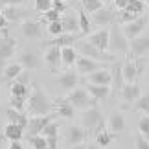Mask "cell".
Here are the masks:
<instances>
[{
  "label": "cell",
  "mask_w": 149,
  "mask_h": 149,
  "mask_svg": "<svg viewBox=\"0 0 149 149\" xmlns=\"http://www.w3.org/2000/svg\"><path fill=\"white\" fill-rule=\"evenodd\" d=\"M26 107H28V114H31V116H46V114H52V111H54V101L46 96L42 87L35 85L30 96H28Z\"/></svg>",
  "instance_id": "6da1fadb"
},
{
  "label": "cell",
  "mask_w": 149,
  "mask_h": 149,
  "mask_svg": "<svg viewBox=\"0 0 149 149\" xmlns=\"http://www.w3.org/2000/svg\"><path fill=\"white\" fill-rule=\"evenodd\" d=\"M81 125L87 129V133L90 131L92 134L100 133L101 129H105V118H103V112L98 109V105L90 107V109H85V111H83Z\"/></svg>",
  "instance_id": "7a4b0ae2"
},
{
  "label": "cell",
  "mask_w": 149,
  "mask_h": 149,
  "mask_svg": "<svg viewBox=\"0 0 149 149\" xmlns=\"http://www.w3.org/2000/svg\"><path fill=\"white\" fill-rule=\"evenodd\" d=\"M109 50L111 54H129V39L123 35V30L118 22H112V28L109 30Z\"/></svg>",
  "instance_id": "3957f363"
},
{
  "label": "cell",
  "mask_w": 149,
  "mask_h": 149,
  "mask_svg": "<svg viewBox=\"0 0 149 149\" xmlns=\"http://www.w3.org/2000/svg\"><path fill=\"white\" fill-rule=\"evenodd\" d=\"M79 55H85V57H90L94 61H100V63H114L116 55L114 54H109V52H101L100 48H96L94 44H90L88 41H77L76 46Z\"/></svg>",
  "instance_id": "277c9868"
},
{
  "label": "cell",
  "mask_w": 149,
  "mask_h": 149,
  "mask_svg": "<svg viewBox=\"0 0 149 149\" xmlns=\"http://www.w3.org/2000/svg\"><path fill=\"white\" fill-rule=\"evenodd\" d=\"M66 100L74 105V109H79V111H85V109H90V107L98 105V100L92 98L87 88H72L70 92H68Z\"/></svg>",
  "instance_id": "5b68a950"
},
{
  "label": "cell",
  "mask_w": 149,
  "mask_h": 149,
  "mask_svg": "<svg viewBox=\"0 0 149 149\" xmlns=\"http://www.w3.org/2000/svg\"><path fill=\"white\" fill-rule=\"evenodd\" d=\"M0 31H2V37H0V72H2L6 63H8L11 57H13V54H15L17 41L13 37H9L8 28H4V30H0Z\"/></svg>",
  "instance_id": "8992f818"
},
{
  "label": "cell",
  "mask_w": 149,
  "mask_h": 149,
  "mask_svg": "<svg viewBox=\"0 0 149 149\" xmlns=\"http://www.w3.org/2000/svg\"><path fill=\"white\" fill-rule=\"evenodd\" d=\"M74 66H76L77 74H83V76H88V74L103 68L100 61H94V59H90V57H85V55H79V54H77V59L74 63Z\"/></svg>",
  "instance_id": "52a82bcc"
},
{
  "label": "cell",
  "mask_w": 149,
  "mask_h": 149,
  "mask_svg": "<svg viewBox=\"0 0 149 149\" xmlns=\"http://www.w3.org/2000/svg\"><path fill=\"white\" fill-rule=\"evenodd\" d=\"M87 129L83 127V125H70V127L66 129V134H65V142L66 146H76V144H83L85 140H87Z\"/></svg>",
  "instance_id": "ba28073f"
},
{
  "label": "cell",
  "mask_w": 149,
  "mask_h": 149,
  "mask_svg": "<svg viewBox=\"0 0 149 149\" xmlns=\"http://www.w3.org/2000/svg\"><path fill=\"white\" fill-rule=\"evenodd\" d=\"M149 52V35H138L131 39L129 42V54L133 57H144Z\"/></svg>",
  "instance_id": "9c48e42d"
},
{
  "label": "cell",
  "mask_w": 149,
  "mask_h": 149,
  "mask_svg": "<svg viewBox=\"0 0 149 149\" xmlns=\"http://www.w3.org/2000/svg\"><path fill=\"white\" fill-rule=\"evenodd\" d=\"M146 26H147V19H146V17H138V19H134V20L127 22V24H123V35L131 41V39L142 35V31L146 30Z\"/></svg>",
  "instance_id": "30bf717a"
},
{
  "label": "cell",
  "mask_w": 149,
  "mask_h": 149,
  "mask_svg": "<svg viewBox=\"0 0 149 149\" xmlns=\"http://www.w3.org/2000/svg\"><path fill=\"white\" fill-rule=\"evenodd\" d=\"M52 114H46V116H31L28 118V125H26V131H28V136H33V134H41L42 129L46 127V123L52 122Z\"/></svg>",
  "instance_id": "8fae6325"
},
{
  "label": "cell",
  "mask_w": 149,
  "mask_h": 149,
  "mask_svg": "<svg viewBox=\"0 0 149 149\" xmlns=\"http://www.w3.org/2000/svg\"><path fill=\"white\" fill-rule=\"evenodd\" d=\"M20 33L26 39H41L42 37V26H41L39 20L28 19V20H24L20 24Z\"/></svg>",
  "instance_id": "7c38bea8"
},
{
  "label": "cell",
  "mask_w": 149,
  "mask_h": 149,
  "mask_svg": "<svg viewBox=\"0 0 149 149\" xmlns=\"http://www.w3.org/2000/svg\"><path fill=\"white\" fill-rule=\"evenodd\" d=\"M92 22L96 26H109L112 22H116V11L111 8H100L98 11L92 13Z\"/></svg>",
  "instance_id": "4fadbf2b"
},
{
  "label": "cell",
  "mask_w": 149,
  "mask_h": 149,
  "mask_svg": "<svg viewBox=\"0 0 149 149\" xmlns=\"http://www.w3.org/2000/svg\"><path fill=\"white\" fill-rule=\"evenodd\" d=\"M79 41V35L77 33H61V35L54 37L52 41H46L44 44L46 46H59V48H65V46H74Z\"/></svg>",
  "instance_id": "5bb4252c"
},
{
  "label": "cell",
  "mask_w": 149,
  "mask_h": 149,
  "mask_svg": "<svg viewBox=\"0 0 149 149\" xmlns=\"http://www.w3.org/2000/svg\"><path fill=\"white\" fill-rule=\"evenodd\" d=\"M120 96L125 103H134L140 98V87L138 83H123V87L120 88Z\"/></svg>",
  "instance_id": "9a60e30c"
},
{
  "label": "cell",
  "mask_w": 149,
  "mask_h": 149,
  "mask_svg": "<svg viewBox=\"0 0 149 149\" xmlns=\"http://www.w3.org/2000/svg\"><path fill=\"white\" fill-rule=\"evenodd\" d=\"M20 65H22L24 70H37V68H41L42 61H41V57H39L37 52H22Z\"/></svg>",
  "instance_id": "2e32d148"
},
{
  "label": "cell",
  "mask_w": 149,
  "mask_h": 149,
  "mask_svg": "<svg viewBox=\"0 0 149 149\" xmlns=\"http://www.w3.org/2000/svg\"><path fill=\"white\" fill-rule=\"evenodd\" d=\"M54 109H55V114H57V116L66 118V120H72L74 114H76V109H74V105H72V103L68 101L66 98L57 100V101L54 103Z\"/></svg>",
  "instance_id": "e0dca14e"
},
{
  "label": "cell",
  "mask_w": 149,
  "mask_h": 149,
  "mask_svg": "<svg viewBox=\"0 0 149 149\" xmlns=\"http://www.w3.org/2000/svg\"><path fill=\"white\" fill-rule=\"evenodd\" d=\"M57 83H59V87H61L63 90L70 92L72 88H76V87H77V83H79V76H77V72H70V70H66V72H63L61 76H59Z\"/></svg>",
  "instance_id": "ac0fdd59"
},
{
  "label": "cell",
  "mask_w": 149,
  "mask_h": 149,
  "mask_svg": "<svg viewBox=\"0 0 149 149\" xmlns=\"http://www.w3.org/2000/svg\"><path fill=\"white\" fill-rule=\"evenodd\" d=\"M87 79H88V83H94V85H107V87H111V83H112V74H111V70H107V68H100V70L88 74Z\"/></svg>",
  "instance_id": "d6986e66"
},
{
  "label": "cell",
  "mask_w": 149,
  "mask_h": 149,
  "mask_svg": "<svg viewBox=\"0 0 149 149\" xmlns=\"http://www.w3.org/2000/svg\"><path fill=\"white\" fill-rule=\"evenodd\" d=\"M44 63L50 66L52 72H55L61 65V48L59 46H48L44 54Z\"/></svg>",
  "instance_id": "ffe728a7"
},
{
  "label": "cell",
  "mask_w": 149,
  "mask_h": 149,
  "mask_svg": "<svg viewBox=\"0 0 149 149\" xmlns=\"http://www.w3.org/2000/svg\"><path fill=\"white\" fill-rule=\"evenodd\" d=\"M88 42L94 44L96 48H100L101 52L109 50V30H100L96 33H88Z\"/></svg>",
  "instance_id": "44dd1931"
},
{
  "label": "cell",
  "mask_w": 149,
  "mask_h": 149,
  "mask_svg": "<svg viewBox=\"0 0 149 149\" xmlns=\"http://www.w3.org/2000/svg\"><path fill=\"white\" fill-rule=\"evenodd\" d=\"M2 15L8 19V22H19L20 19H24V17H28L30 13H28L26 9L19 8V6H4L2 9Z\"/></svg>",
  "instance_id": "7402d4cb"
},
{
  "label": "cell",
  "mask_w": 149,
  "mask_h": 149,
  "mask_svg": "<svg viewBox=\"0 0 149 149\" xmlns=\"http://www.w3.org/2000/svg\"><path fill=\"white\" fill-rule=\"evenodd\" d=\"M87 90L88 94L96 98L98 101L101 100H107L109 94H111V87H107V85H94V83H87Z\"/></svg>",
  "instance_id": "603a6c76"
},
{
  "label": "cell",
  "mask_w": 149,
  "mask_h": 149,
  "mask_svg": "<svg viewBox=\"0 0 149 149\" xmlns=\"http://www.w3.org/2000/svg\"><path fill=\"white\" fill-rule=\"evenodd\" d=\"M125 127H127V125H125V118L120 112H112L111 118H109V131L114 133V134H118V133H123Z\"/></svg>",
  "instance_id": "cb8c5ba5"
},
{
  "label": "cell",
  "mask_w": 149,
  "mask_h": 149,
  "mask_svg": "<svg viewBox=\"0 0 149 149\" xmlns=\"http://www.w3.org/2000/svg\"><path fill=\"white\" fill-rule=\"evenodd\" d=\"M61 24H63V30H65V33H79V20H77V15L68 13V15H65V17H61Z\"/></svg>",
  "instance_id": "d4e9b609"
},
{
  "label": "cell",
  "mask_w": 149,
  "mask_h": 149,
  "mask_svg": "<svg viewBox=\"0 0 149 149\" xmlns=\"http://www.w3.org/2000/svg\"><path fill=\"white\" fill-rule=\"evenodd\" d=\"M77 59V50L74 46H65L61 48V65L65 68H70L74 66V63Z\"/></svg>",
  "instance_id": "484cf974"
},
{
  "label": "cell",
  "mask_w": 149,
  "mask_h": 149,
  "mask_svg": "<svg viewBox=\"0 0 149 149\" xmlns=\"http://www.w3.org/2000/svg\"><path fill=\"white\" fill-rule=\"evenodd\" d=\"M2 133H4V138H8L9 142H11V140H20L22 136H24V127H20V125L9 122V123L4 127Z\"/></svg>",
  "instance_id": "4316f807"
},
{
  "label": "cell",
  "mask_w": 149,
  "mask_h": 149,
  "mask_svg": "<svg viewBox=\"0 0 149 149\" xmlns=\"http://www.w3.org/2000/svg\"><path fill=\"white\" fill-rule=\"evenodd\" d=\"M22 70H24V68H22L20 63H11V65H6L0 74H2V79H4V81H13V79L19 76Z\"/></svg>",
  "instance_id": "83f0119b"
},
{
  "label": "cell",
  "mask_w": 149,
  "mask_h": 149,
  "mask_svg": "<svg viewBox=\"0 0 149 149\" xmlns=\"http://www.w3.org/2000/svg\"><path fill=\"white\" fill-rule=\"evenodd\" d=\"M111 74H112V88H114V92H120V88L123 87V76H122V65L120 63H114V66H112V70H111Z\"/></svg>",
  "instance_id": "f1b7e54d"
},
{
  "label": "cell",
  "mask_w": 149,
  "mask_h": 149,
  "mask_svg": "<svg viewBox=\"0 0 149 149\" xmlns=\"http://www.w3.org/2000/svg\"><path fill=\"white\" fill-rule=\"evenodd\" d=\"M77 20H79V33H81V35H88L90 30H92V20L88 19L87 11L79 9L77 11Z\"/></svg>",
  "instance_id": "f546056e"
},
{
  "label": "cell",
  "mask_w": 149,
  "mask_h": 149,
  "mask_svg": "<svg viewBox=\"0 0 149 149\" xmlns=\"http://www.w3.org/2000/svg\"><path fill=\"white\" fill-rule=\"evenodd\" d=\"M6 116L9 118V122H13V123H17V125H20V127H24L26 129V125H28V116L24 112H20V111H15V109H8L6 111Z\"/></svg>",
  "instance_id": "4dcf8cb0"
},
{
  "label": "cell",
  "mask_w": 149,
  "mask_h": 149,
  "mask_svg": "<svg viewBox=\"0 0 149 149\" xmlns=\"http://www.w3.org/2000/svg\"><path fill=\"white\" fill-rule=\"evenodd\" d=\"M9 92H11V96H22V98H28L30 92H31V88H30V85L11 81L9 83Z\"/></svg>",
  "instance_id": "1f68e13d"
},
{
  "label": "cell",
  "mask_w": 149,
  "mask_h": 149,
  "mask_svg": "<svg viewBox=\"0 0 149 149\" xmlns=\"http://www.w3.org/2000/svg\"><path fill=\"white\" fill-rule=\"evenodd\" d=\"M114 138H116V134L111 133V131H105V129H101L100 133H96V144L100 147H109Z\"/></svg>",
  "instance_id": "d6a6232c"
},
{
  "label": "cell",
  "mask_w": 149,
  "mask_h": 149,
  "mask_svg": "<svg viewBox=\"0 0 149 149\" xmlns=\"http://www.w3.org/2000/svg\"><path fill=\"white\" fill-rule=\"evenodd\" d=\"M138 17L140 15H136V13H133V11H129V9H118L116 11V22L118 24H127V22L138 19Z\"/></svg>",
  "instance_id": "836d02e7"
},
{
  "label": "cell",
  "mask_w": 149,
  "mask_h": 149,
  "mask_svg": "<svg viewBox=\"0 0 149 149\" xmlns=\"http://www.w3.org/2000/svg\"><path fill=\"white\" fill-rule=\"evenodd\" d=\"M28 142L33 149H48V142L42 134H33V136H28Z\"/></svg>",
  "instance_id": "e575fe53"
},
{
  "label": "cell",
  "mask_w": 149,
  "mask_h": 149,
  "mask_svg": "<svg viewBox=\"0 0 149 149\" xmlns=\"http://www.w3.org/2000/svg\"><path fill=\"white\" fill-rule=\"evenodd\" d=\"M83 6V11H87V13H94V11H98L100 8H103V2L101 0H79Z\"/></svg>",
  "instance_id": "d590c367"
},
{
  "label": "cell",
  "mask_w": 149,
  "mask_h": 149,
  "mask_svg": "<svg viewBox=\"0 0 149 149\" xmlns=\"http://www.w3.org/2000/svg\"><path fill=\"white\" fill-rule=\"evenodd\" d=\"M125 9L133 11V13H136V15H142L144 9H146V2L144 0H129L127 6H125Z\"/></svg>",
  "instance_id": "8d00e7d4"
},
{
  "label": "cell",
  "mask_w": 149,
  "mask_h": 149,
  "mask_svg": "<svg viewBox=\"0 0 149 149\" xmlns=\"http://www.w3.org/2000/svg\"><path fill=\"white\" fill-rule=\"evenodd\" d=\"M26 101H28V98H22V96H11V98H9V107L15 109V111L24 112Z\"/></svg>",
  "instance_id": "74e56055"
},
{
  "label": "cell",
  "mask_w": 149,
  "mask_h": 149,
  "mask_svg": "<svg viewBox=\"0 0 149 149\" xmlns=\"http://www.w3.org/2000/svg\"><path fill=\"white\" fill-rule=\"evenodd\" d=\"M46 31H48V35H52V37H57V35H61V33H65L63 24H61V19L59 20H54V22H48Z\"/></svg>",
  "instance_id": "f35d334b"
},
{
  "label": "cell",
  "mask_w": 149,
  "mask_h": 149,
  "mask_svg": "<svg viewBox=\"0 0 149 149\" xmlns=\"http://www.w3.org/2000/svg\"><path fill=\"white\" fill-rule=\"evenodd\" d=\"M134 109H136V111H142V112L149 114V94L140 96V98L134 101Z\"/></svg>",
  "instance_id": "ab89813d"
},
{
  "label": "cell",
  "mask_w": 149,
  "mask_h": 149,
  "mask_svg": "<svg viewBox=\"0 0 149 149\" xmlns=\"http://www.w3.org/2000/svg\"><path fill=\"white\" fill-rule=\"evenodd\" d=\"M41 134H42V136H55V134H59V123L54 122V120H52V122H48L46 127L42 129Z\"/></svg>",
  "instance_id": "60d3db41"
},
{
  "label": "cell",
  "mask_w": 149,
  "mask_h": 149,
  "mask_svg": "<svg viewBox=\"0 0 149 149\" xmlns=\"http://www.w3.org/2000/svg\"><path fill=\"white\" fill-rule=\"evenodd\" d=\"M61 15H63V13H59L57 9L50 8L48 11H44V17H42V20H44V22H54V20H59V19H61Z\"/></svg>",
  "instance_id": "b9f144b4"
},
{
  "label": "cell",
  "mask_w": 149,
  "mask_h": 149,
  "mask_svg": "<svg viewBox=\"0 0 149 149\" xmlns=\"http://www.w3.org/2000/svg\"><path fill=\"white\" fill-rule=\"evenodd\" d=\"M138 131H140V134L149 136V116H147V114L140 118V122H138Z\"/></svg>",
  "instance_id": "7bdbcfd3"
},
{
  "label": "cell",
  "mask_w": 149,
  "mask_h": 149,
  "mask_svg": "<svg viewBox=\"0 0 149 149\" xmlns=\"http://www.w3.org/2000/svg\"><path fill=\"white\" fill-rule=\"evenodd\" d=\"M134 146H136V149H149V140L146 138L144 134H136Z\"/></svg>",
  "instance_id": "ee69618b"
},
{
  "label": "cell",
  "mask_w": 149,
  "mask_h": 149,
  "mask_svg": "<svg viewBox=\"0 0 149 149\" xmlns=\"http://www.w3.org/2000/svg\"><path fill=\"white\" fill-rule=\"evenodd\" d=\"M52 8V0H35V9L44 13V11H48Z\"/></svg>",
  "instance_id": "f6af8a7d"
},
{
  "label": "cell",
  "mask_w": 149,
  "mask_h": 149,
  "mask_svg": "<svg viewBox=\"0 0 149 149\" xmlns=\"http://www.w3.org/2000/svg\"><path fill=\"white\" fill-rule=\"evenodd\" d=\"M13 81H17V83H24V85H30V70H22L19 76H17ZM11 83V81H9Z\"/></svg>",
  "instance_id": "bcb514c9"
},
{
  "label": "cell",
  "mask_w": 149,
  "mask_h": 149,
  "mask_svg": "<svg viewBox=\"0 0 149 149\" xmlns=\"http://www.w3.org/2000/svg\"><path fill=\"white\" fill-rule=\"evenodd\" d=\"M52 8L57 9L59 13H65V11L68 9V8H66V4L63 2V0H52Z\"/></svg>",
  "instance_id": "7dc6e473"
},
{
  "label": "cell",
  "mask_w": 149,
  "mask_h": 149,
  "mask_svg": "<svg viewBox=\"0 0 149 149\" xmlns=\"http://www.w3.org/2000/svg\"><path fill=\"white\" fill-rule=\"evenodd\" d=\"M26 0H0V6H22Z\"/></svg>",
  "instance_id": "c3c4849f"
},
{
  "label": "cell",
  "mask_w": 149,
  "mask_h": 149,
  "mask_svg": "<svg viewBox=\"0 0 149 149\" xmlns=\"http://www.w3.org/2000/svg\"><path fill=\"white\" fill-rule=\"evenodd\" d=\"M8 149H24V146L20 144V140H11Z\"/></svg>",
  "instance_id": "681fc988"
},
{
  "label": "cell",
  "mask_w": 149,
  "mask_h": 149,
  "mask_svg": "<svg viewBox=\"0 0 149 149\" xmlns=\"http://www.w3.org/2000/svg\"><path fill=\"white\" fill-rule=\"evenodd\" d=\"M9 26V22H8V19L2 15V11H0V30H4V28H8Z\"/></svg>",
  "instance_id": "f907efd6"
},
{
  "label": "cell",
  "mask_w": 149,
  "mask_h": 149,
  "mask_svg": "<svg viewBox=\"0 0 149 149\" xmlns=\"http://www.w3.org/2000/svg\"><path fill=\"white\" fill-rule=\"evenodd\" d=\"M129 0H114V4H116L118 9H125V6H127Z\"/></svg>",
  "instance_id": "816d5d0a"
},
{
  "label": "cell",
  "mask_w": 149,
  "mask_h": 149,
  "mask_svg": "<svg viewBox=\"0 0 149 149\" xmlns=\"http://www.w3.org/2000/svg\"><path fill=\"white\" fill-rule=\"evenodd\" d=\"M70 149H87V146H85V142H83V144H76V146H70Z\"/></svg>",
  "instance_id": "f5cc1de1"
},
{
  "label": "cell",
  "mask_w": 149,
  "mask_h": 149,
  "mask_svg": "<svg viewBox=\"0 0 149 149\" xmlns=\"http://www.w3.org/2000/svg\"><path fill=\"white\" fill-rule=\"evenodd\" d=\"M87 149H101L98 144H90V146H87Z\"/></svg>",
  "instance_id": "db71d44e"
},
{
  "label": "cell",
  "mask_w": 149,
  "mask_h": 149,
  "mask_svg": "<svg viewBox=\"0 0 149 149\" xmlns=\"http://www.w3.org/2000/svg\"><path fill=\"white\" fill-rule=\"evenodd\" d=\"M103 4H109V2H114V0H101Z\"/></svg>",
  "instance_id": "11a10c76"
},
{
  "label": "cell",
  "mask_w": 149,
  "mask_h": 149,
  "mask_svg": "<svg viewBox=\"0 0 149 149\" xmlns=\"http://www.w3.org/2000/svg\"><path fill=\"white\" fill-rule=\"evenodd\" d=\"M2 140H4V134H2V136H0V147H2Z\"/></svg>",
  "instance_id": "9f6ffc18"
},
{
  "label": "cell",
  "mask_w": 149,
  "mask_h": 149,
  "mask_svg": "<svg viewBox=\"0 0 149 149\" xmlns=\"http://www.w3.org/2000/svg\"><path fill=\"white\" fill-rule=\"evenodd\" d=\"M74 2H79V0H74Z\"/></svg>",
  "instance_id": "6f0895ef"
},
{
  "label": "cell",
  "mask_w": 149,
  "mask_h": 149,
  "mask_svg": "<svg viewBox=\"0 0 149 149\" xmlns=\"http://www.w3.org/2000/svg\"><path fill=\"white\" fill-rule=\"evenodd\" d=\"M146 138H147V140H149V136H146Z\"/></svg>",
  "instance_id": "680465c9"
},
{
  "label": "cell",
  "mask_w": 149,
  "mask_h": 149,
  "mask_svg": "<svg viewBox=\"0 0 149 149\" xmlns=\"http://www.w3.org/2000/svg\"><path fill=\"white\" fill-rule=\"evenodd\" d=\"M144 2H146V0H144Z\"/></svg>",
  "instance_id": "91938a15"
}]
</instances>
